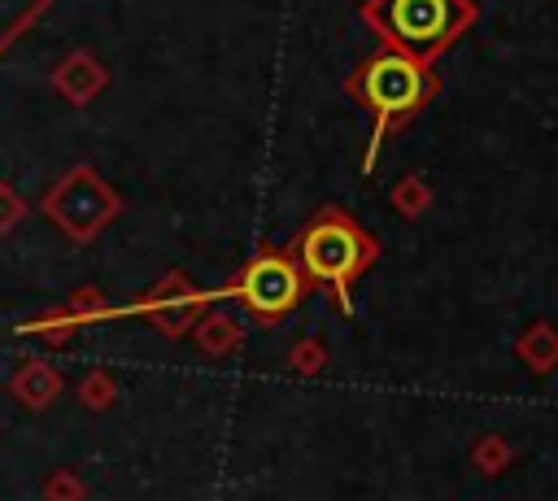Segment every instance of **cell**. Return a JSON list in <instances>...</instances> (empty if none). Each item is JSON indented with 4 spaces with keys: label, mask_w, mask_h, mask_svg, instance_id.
<instances>
[{
    "label": "cell",
    "mask_w": 558,
    "mask_h": 501,
    "mask_svg": "<svg viewBox=\"0 0 558 501\" xmlns=\"http://www.w3.org/2000/svg\"><path fill=\"white\" fill-rule=\"evenodd\" d=\"M432 200H436V192H432V183H427V174H423V170L401 174V179L392 183V192H388V205H392L405 222H418V218L432 209Z\"/></svg>",
    "instance_id": "obj_11"
},
{
    "label": "cell",
    "mask_w": 558,
    "mask_h": 501,
    "mask_svg": "<svg viewBox=\"0 0 558 501\" xmlns=\"http://www.w3.org/2000/svg\"><path fill=\"white\" fill-rule=\"evenodd\" d=\"M9 396L17 401V405H26L31 414H44L61 392H65V375L48 362V357H26L13 375H9Z\"/></svg>",
    "instance_id": "obj_8"
},
{
    "label": "cell",
    "mask_w": 558,
    "mask_h": 501,
    "mask_svg": "<svg viewBox=\"0 0 558 501\" xmlns=\"http://www.w3.org/2000/svg\"><path fill=\"white\" fill-rule=\"evenodd\" d=\"M39 213L74 244H92L118 213H122V196L100 179L96 166H70L44 196H39Z\"/></svg>",
    "instance_id": "obj_5"
},
{
    "label": "cell",
    "mask_w": 558,
    "mask_h": 501,
    "mask_svg": "<svg viewBox=\"0 0 558 501\" xmlns=\"http://www.w3.org/2000/svg\"><path fill=\"white\" fill-rule=\"evenodd\" d=\"M344 96L362 113H371V139H366V152H362V174H371L375 161H379L384 139L392 131L410 126L440 96V74L427 61L379 44V52H371L353 65V74L344 78Z\"/></svg>",
    "instance_id": "obj_1"
},
{
    "label": "cell",
    "mask_w": 558,
    "mask_h": 501,
    "mask_svg": "<svg viewBox=\"0 0 558 501\" xmlns=\"http://www.w3.org/2000/svg\"><path fill=\"white\" fill-rule=\"evenodd\" d=\"M283 253L301 270L305 288L336 301V309L353 314V283L379 261V240L340 205H323L288 244Z\"/></svg>",
    "instance_id": "obj_2"
},
{
    "label": "cell",
    "mask_w": 558,
    "mask_h": 501,
    "mask_svg": "<svg viewBox=\"0 0 558 501\" xmlns=\"http://www.w3.org/2000/svg\"><path fill=\"white\" fill-rule=\"evenodd\" d=\"M510 466H514V444H510L506 436L488 431V436H480V440L471 444V471H480L484 479H497V475H506Z\"/></svg>",
    "instance_id": "obj_14"
},
{
    "label": "cell",
    "mask_w": 558,
    "mask_h": 501,
    "mask_svg": "<svg viewBox=\"0 0 558 501\" xmlns=\"http://www.w3.org/2000/svg\"><path fill=\"white\" fill-rule=\"evenodd\" d=\"M39 497H44V501H92V488H87V479H83L78 471L57 466V471L44 475Z\"/></svg>",
    "instance_id": "obj_16"
},
{
    "label": "cell",
    "mask_w": 558,
    "mask_h": 501,
    "mask_svg": "<svg viewBox=\"0 0 558 501\" xmlns=\"http://www.w3.org/2000/svg\"><path fill=\"white\" fill-rule=\"evenodd\" d=\"M26 213H31L26 196H22L9 179H0V240H4V235H13V231L26 222Z\"/></svg>",
    "instance_id": "obj_17"
},
{
    "label": "cell",
    "mask_w": 558,
    "mask_h": 501,
    "mask_svg": "<svg viewBox=\"0 0 558 501\" xmlns=\"http://www.w3.org/2000/svg\"><path fill=\"white\" fill-rule=\"evenodd\" d=\"M52 9V0H0V57Z\"/></svg>",
    "instance_id": "obj_12"
},
{
    "label": "cell",
    "mask_w": 558,
    "mask_h": 501,
    "mask_svg": "<svg viewBox=\"0 0 558 501\" xmlns=\"http://www.w3.org/2000/svg\"><path fill=\"white\" fill-rule=\"evenodd\" d=\"M118 396H122V388H118V379H113L109 370H87V375L74 383V401H78L87 414H109V410L118 405Z\"/></svg>",
    "instance_id": "obj_13"
},
{
    "label": "cell",
    "mask_w": 558,
    "mask_h": 501,
    "mask_svg": "<svg viewBox=\"0 0 558 501\" xmlns=\"http://www.w3.org/2000/svg\"><path fill=\"white\" fill-rule=\"evenodd\" d=\"M192 344L205 353V357H235L244 349V327L227 314V309H205L196 322H192Z\"/></svg>",
    "instance_id": "obj_9"
},
{
    "label": "cell",
    "mask_w": 558,
    "mask_h": 501,
    "mask_svg": "<svg viewBox=\"0 0 558 501\" xmlns=\"http://www.w3.org/2000/svg\"><path fill=\"white\" fill-rule=\"evenodd\" d=\"M214 305V292L196 288L183 270H166L140 301L131 305H109L100 314V322H118V318H144L148 327H157L166 340H183L192 331V322Z\"/></svg>",
    "instance_id": "obj_6"
},
{
    "label": "cell",
    "mask_w": 558,
    "mask_h": 501,
    "mask_svg": "<svg viewBox=\"0 0 558 501\" xmlns=\"http://www.w3.org/2000/svg\"><path fill=\"white\" fill-rule=\"evenodd\" d=\"M288 366L301 375V379H318L327 366H331V349L318 340V335H305L288 349Z\"/></svg>",
    "instance_id": "obj_15"
},
{
    "label": "cell",
    "mask_w": 558,
    "mask_h": 501,
    "mask_svg": "<svg viewBox=\"0 0 558 501\" xmlns=\"http://www.w3.org/2000/svg\"><path fill=\"white\" fill-rule=\"evenodd\" d=\"M209 292L214 301H235L257 327H279L288 314L301 309L310 288L283 248H262L222 288H209Z\"/></svg>",
    "instance_id": "obj_4"
},
{
    "label": "cell",
    "mask_w": 558,
    "mask_h": 501,
    "mask_svg": "<svg viewBox=\"0 0 558 501\" xmlns=\"http://www.w3.org/2000/svg\"><path fill=\"white\" fill-rule=\"evenodd\" d=\"M52 91L70 105V109H83V105H92L96 96H105V87H109V65L96 57V52H87V48H70L57 65H52Z\"/></svg>",
    "instance_id": "obj_7"
},
{
    "label": "cell",
    "mask_w": 558,
    "mask_h": 501,
    "mask_svg": "<svg viewBox=\"0 0 558 501\" xmlns=\"http://www.w3.org/2000/svg\"><path fill=\"white\" fill-rule=\"evenodd\" d=\"M514 357H519L532 375H554V370H558V327L545 322V318L527 322V327L519 331V340H514Z\"/></svg>",
    "instance_id": "obj_10"
},
{
    "label": "cell",
    "mask_w": 558,
    "mask_h": 501,
    "mask_svg": "<svg viewBox=\"0 0 558 501\" xmlns=\"http://www.w3.org/2000/svg\"><path fill=\"white\" fill-rule=\"evenodd\" d=\"M357 13L384 48H397L432 65L475 26L480 4L475 0H362Z\"/></svg>",
    "instance_id": "obj_3"
}]
</instances>
